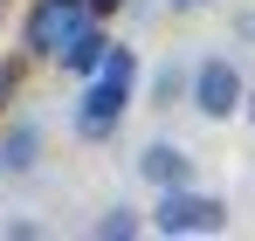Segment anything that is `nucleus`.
Instances as JSON below:
<instances>
[{
  "label": "nucleus",
  "mask_w": 255,
  "mask_h": 241,
  "mask_svg": "<svg viewBox=\"0 0 255 241\" xmlns=\"http://www.w3.org/2000/svg\"><path fill=\"white\" fill-rule=\"evenodd\" d=\"M145 228L166 235V241H179V235H221V228H228V200H221V193H200L193 179H186V186H159Z\"/></svg>",
  "instance_id": "obj_1"
},
{
  "label": "nucleus",
  "mask_w": 255,
  "mask_h": 241,
  "mask_svg": "<svg viewBox=\"0 0 255 241\" xmlns=\"http://www.w3.org/2000/svg\"><path fill=\"white\" fill-rule=\"evenodd\" d=\"M242 90H249V76L235 69V55H200L186 69V104H193V118H207V124L242 118Z\"/></svg>",
  "instance_id": "obj_2"
},
{
  "label": "nucleus",
  "mask_w": 255,
  "mask_h": 241,
  "mask_svg": "<svg viewBox=\"0 0 255 241\" xmlns=\"http://www.w3.org/2000/svg\"><path fill=\"white\" fill-rule=\"evenodd\" d=\"M125 111H131V83L83 76V97H76V111H69V131H76L83 145H104V138H118Z\"/></svg>",
  "instance_id": "obj_3"
},
{
  "label": "nucleus",
  "mask_w": 255,
  "mask_h": 241,
  "mask_svg": "<svg viewBox=\"0 0 255 241\" xmlns=\"http://www.w3.org/2000/svg\"><path fill=\"white\" fill-rule=\"evenodd\" d=\"M90 21L83 0H28V14H21V48L35 55V62H55V48L76 35Z\"/></svg>",
  "instance_id": "obj_4"
},
{
  "label": "nucleus",
  "mask_w": 255,
  "mask_h": 241,
  "mask_svg": "<svg viewBox=\"0 0 255 241\" xmlns=\"http://www.w3.org/2000/svg\"><path fill=\"white\" fill-rule=\"evenodd\" d=\"M131 165H138V179H145L152 193H159V186H186V179H193V152H186V145H172V138H152Z\"/></svg>",
  "instance_id": "obj_5"
},
{
  "label": "nucleus",
  "mask_w": 255,
  "mask_h": 241,
  "mask_svg": "<svg viewBox=\"0 0 255 241\" xmlns=\"http://www.w3.org/2000/svg\"><path fill=\"white\" fill-rule=\"evenodd\" d=\"M35 165H42V124L14 118L7 131H0V172H7V179H28Z\"/></svg>",
  "instance_id": "obj_6"
},
{
  "label": "nucleus",
  "mask_w": 255,
  "mask_h": 241,
  "mask_svg": "<svg viewBox=\"0 0 255 241\" xmlns=\"http://www.w3.org/2000/svg\"><path fill=\"white\" fill-rule=\"evenodd\" d=\"M104 48H111V35H104V21H83L76 35L55 48V62L69 69V76H97V62H104Z\"/></svg>",
  "instance_id": "obj_7"
},
{
  "label": "nucleus",
  "mask_w": 255,
  "mask_h": 241,
  "mask_svg": "<svg viewBox=\"0 0 255 241\" xmlns=\"http://www.w3.org/2000/svg\"><path fill=\"white\" fill-rule=\"evenodd\" d=\"M90 235H97V241H131V235H145V214L118 200V207H104V214L90 221Z\"/></svg>",
  "instance_id": "obj_8"
},
{
  "label": "nucleus",
  "mask_w": 255,
  "mask_h": 241,
  "mask_svg": "<svg viewBox=\"0 0 255 241\" xmlns=\"http://www.w3.org/2000/svg\"><path fill=\"white\" fill-rule=\"evenodd\" d=\"M152 104H159V111H172V104H186V69H179V62H166V69H152Z\"/></svg>",
  "instance_id": "obj_9"
},
{
  "label": "nucleus",
  "mask_w": 255,
  "mask_h": 241,
  "mask_svg": "<svg viewBox=\"0 0 255 241\" xmlns=\"http://www.w3.org/2000/svg\"><path fill=\"white\" fill-rule=\"evenodd\" d=\"M83 7H90V21H111V14H118L125 0H83Z\"/></svg>",
  "instance_id": "obj_10"
},
{
  "label": "nucleus",
  "mask_w": 255,
  "mask_h": 241,
  "mask_svg": "<svg viewBox=\"0 0 255 241\" xmlns=\"http://www.w3.org/2000/svg\"><path fill=\"white\" fill-rule=\"evenodd\" d=\"M200 7H214V0H166V14H200Z\"/></svg>",
  "instance_id": "obj_11"
},
{
  "label": "nucleus",
  "mask_w": 255,
  "mask_h": 241,
  "mask_svg": "<svg viewBox=\"0 0 255 241\" xmlns=\"http://www.w3.org/2000/svg\"><path fill=\"white\" fill-rule=\"evenodd\" d=\"M235 41H249V48H255V14H242V21H235Z\"/></svg>",
  "instance_id": "obj_12"
},
{
  "label": "nucleus",
  "mask_w": 255,
  "mask_h": 241,
  "mask_svg": "<svg viewBox=\"0 0 255 241\" xmlns=\"http://www.w3.org/2000/svg\"><path fill=\"white\" fill-rule=\"evenodd\" d=\"M7 97H14V69L0 62V111H7Z\"/></svg>",
  "instance_id": "obj_13"
},
{
  "label": "nucleus",
  "mask_w": 255,
  "mask_h": 241,
  "mask_svg": "<svg viewBox=\"0 0 255 241\" xmlns=\"http://www.w3.org/2000/svg\"><path fill=\"white\" fill-rule=\"evenodd\" d=\"M242 118H249V131H255V83L242 90Z\"/></svg>",
  "instance_id": "obj_14"
}]
</instances>
